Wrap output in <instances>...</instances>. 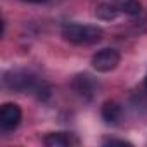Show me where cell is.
I'll return each mask as SVG.
<instances>
[{"label":"cell","mask_w":147,"mask_h":147,"mask_svg":"<svg viewBox=\"0 0 147 147\" xmlns=\"http://www.w3.org/2000/svg\"><path fill=\"white\" fill-rule=\"evenodd\" d=\"M4 85L11 90L35 94L38 99H43V94H49V88L43 85V82H38L33 75H30L26 71H11V73H7L4 76Z\"/></svg>","instance_id":"obj_1"},{"label":"cell","mask_w":147,"mask_h":147,"mask_svg":"<svg viewBox=\"0 0 147 147\" xmlns=\"http://www.w3.org/2000/svg\"><path fill=\"white\" fill-rule=\"evenodd\" d=\"M62 36L76 45H92L100 42L102 30L92 24H78V23H66L62 26Z\"/></svg>","instance_id":"obj_2"},{"label":"cell","mask_w":147,"mask_h":147,"mask_svg":"<svg viewBox=\"0 0 147 147\" xmlns=\"http://www.w3.org/2000/svg\"><path fill=\"white\" fill-rule=\"evenodd\" d=\"M119 61H121V57H119L118 50H114V49H104V50H99L92 57V66L99 73H109V71H113V69L118 67Z\"/></svg>","instance_id":"obj_3"},{"label":"cell","mask_w":147,"mask_h":147,"mask_svg":"<svg viewBox=\"0 0 147 147\" xmlns=\"http://www.w3.org/2000/svg\"><path fill=\"white\" fill-rule=\"evenodd\" d=\"M21 118H23V113H21L18 104L7 102V104L2 106V109H0V126H2L4 131L16 130L18 125L21 123Z\"/></svg>","instance_id":"obj_4"},{"label":"cell","mask_w":147,"mask_h":147,"mask_svg":"<svg viewBox=\"0 0 147 147\" xmlns=\"http://www.w3.org/2000/svg\"><path fill=\"white\" fill-rule=\"evenodd\" d=\"M71 87H73V90H75L80 97H83V99H92L94 94H95L97 83H95V80H94L90 75H78V76H75Z\"/></svg>","instance_id":"obj_5"},{"label":"cell","mask_w":147,"mask_h":147,"mask_svg":"<svg viewBox=\"0 0 147 147\" xmlns=\"http://www.w3.org/2000/svg\"><path fill=\"white\" fill-rule=\"evenodd\" d=\"M43 144L47 147H67L73 144H78V138H75L71 133H66V131H55V133L45 135Z\"/></svg>","instance_id":"obj_6"},{"label":"cell","mask_w":147,"mask_h":147,"mask_svg":"<svg viewBox=\"0 0 147 147\" xmlns=\"http://www.w3.org/2000/svg\"><path fill=\"white\" fill-rule=\"evenodd\" d=\"M100 114L104 118L106 123H111V125H116L121 118V106L114 100H107L102 104V109H100Z\"/></svg>","instance_id":"obj_7"},{"label":"cell","mask_w":147,"mask_h":147,"mask_svg":"<svg viewBox=\"0 0 147 147\" xmlns=\"http://www.w3.org/2000/svg\"><path fill=\"white\" fill-rule=\"evenodd\" d=\"M119 12L128 14V16H135L140 12V2L138 0H114L113 2Z\"/></svg>","instance_id":"obj_8"},{"label":"cell","mask_w":147,"mask_h":147,"mask_svg":"<svg viewBox=\"0 0 147 147\" xmlns=\"http://www.w3.org/2000/svg\"><path fill=\"white\" fill-rule=\"evenodd\" d=\"M95 14H97V18H100V19H104V21H111V19H116V16L119 14V11H118V7H116L114 4L104 2V4H100V5L97 7Z\"/></svg>","instance_id":"obj_9"},{"label":"cell","mask_w":147,"mask_h":147,"mask_svg":"<svg viewBox=\"0 0 147 147\" xmlns=\"http://www.w3.org/2000/svg\"><path fill=\"white\" fill-rule=\"evenodd\" d=\"M104 144H109V145H114V144H118V145H131L130 142H125V140H113V138H111V140H106Z\"/></svg>","instance_id":"obj_10"},{"label":"cell","mask_w":147,"mask_h":147,"mask_svg":"<svg viewBox=\"0 0 147 147\" xmlns=\"http://www.w3.org/2000/svg\"><path fill=\"white\" fill-rule=\"evenodd\" d=\"M26 2H33V4H42V2H47V0H26Z\"/></svg>","instance_id":"obj_11"},{"label":"cell","mask_w":147,"mask_h":147,"mask_svg":"<svg viewBox=\"0 0 147 147\" xmlns=\"http://www.w3.org/2000/svg\"><path fill=\"white\" fill-rule=\"evenodd\" d=\"M144 85H145V88H147V76H145V82H144Z\"/></svg>","instance_id":"obj_12"},{"label":"cell","mask_w":147,"mask_h":147,"mask_svg":"<svg viewBox=\"0 0 147 147\" xmlns=\"http://www.w3.org/2000/svg\"><path fill=\"white\" fill-rule=\"evenodd\" d=\"M24 2H26V0H24Z\"/></svg>","instance_id":"obj_13"}]
</instances>
